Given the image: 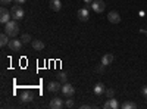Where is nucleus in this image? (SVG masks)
<instances>
[{"mask_svg":"<svg viewBox=\"0 0 147 109\" xmlns=\"http://www.w3.org/2000/svg\"><path fill=\"white\" fill-rule=\"evenodd\" d=\"M5 32L9 37H16L19 34V25L16 19H10L7 24H5Z\"/></svg>","mask_w":147,"mask_h":109,"instance_id":"1","label":"nucleus"},{"mask_svg":"<svg viewBox=\"0 0 147 109\" xmlns=\"http://www.w3.org/2000/svg\"><path fill=\"white\" fill-rule=\"evenodd\" d=\"M10 14H12V18L13 19L21 21L24 18V15H25V12H24V9L21 7V5H15L13 7L10 9Z\"/></svg>","mask_w":147,"mask_h":109,"instance_id":"2","label":"nucleus"},{"mask_svg":"<svg viewBox=\"0 0 147 109\" xmlns=\"http://www.w3.org/2000/svg\"><path fill=\"white\" fill-rule=\"evenodd\" d=\"M10 18H12V14L3 6L2 9H0V22L5 25V24H7V22L10 21Z\"/></svg>","mask_w":147,"mask_h":109,"instance_id":"3","label":"nucleus"},{"mask_svg":"<svg viewBox=\"0 0 147 109\" xmlns=\"http://www.w3.org/2000/svg\"><path fill=\"white\" fill-rule=\"evenodd\" d=\"M60 91H62L66 97H72V96L75 94V89H74V86L69 84V83H65L62 86V90H60Z\"/></svg>","mask_w":147,"mask_h":109,"instance_id":"4","label":"nucleus"},{"mask_svg":"<svg viewBox=\"0 0 147 109\" xmlns=\"http://www.w3.org/2000/svg\"><path fill=\"white\" fill-rule=\"evenodd\" d=\"M105 7H106V5H105L103 0H94V2L91 3V9L96 12V14H102V12L105 10Z\"/></svg>","mask_w":147,"mask_h":109,"instance_id":"5","label":"nucleus"},{"mask_svg":"<svg viewBox=\"0 0 147 109\" xmlns=\"http://www.w3.org/2000/svg\"><path fill=\"white\" fill-rule=\"evenodd\" d=\"M78 18H80V21H82V22L88 21V18H90V10H88V7H81V9L78 10Z\"/></svg>","mask_w":147,"mask_h":109,"instance_id":"6","label":"nucleus"},{"mask_svg":"<svg viewBox=\"0 0 147 109\" xmlns=\"http://www.w3.org/2000/svg\"><path fill=\"white\" fill-rule=\"evenodd\" d=\"M22 41L21 40H10L9 41V49L12 50V52H19L21 50V47H22Z\"/></svg>","mask_w":147,"mask_h":109,"instance_id":"7","label":"nucleus"},{"mask_svg":"<svg viewBox=\"0 0 147 109\" xmlns=\"http://www.w3.org/2000/svg\"><path fill=\"white\" fill-rule=\"evenodd\" d=\"M47 90L50 93H57L59 90H62V86H60L57 81H50L47 84Z\"/></svg>","mask_w":147,"mask_h":109,"instance_id":"8","label":"nucleus"},{"mask_svg":"<svg viewBox=\"0 0 147 109\" xmlns=\"http://www.w3.org/2000/svg\"><path fill=\"white\" fill-rule=\"evenodd\" d=\"M107 19H109V22H112V24H119L121 22V15L118 14V12L112 10V12H109Z\"/></svg>","mask_w":147,"mask_h":109,"instance_id":"9","label":"nucleus"},{"mask_svg":"<svg viewBox=\"0 0 147 109\" xmlns=\"http://www.w3.org/2000/svg\"><path fill=\"white\" fill-rule=\"evenodd\" d=\"M63 106H65L63 100L59 99V97H55V99L50 100V108H52V109H62Z\"/></svg>","mask_w":147,"mask_h":109,"instance_id":"10","label":"nucleus"},{"mask_svg":"<svg viewBox=\"0 0 147 109\" xmlns=\"http://www.w3.org/2000/svg\"><path fill=\"white\" fill-rule=\"evenodd\" d=\"M113 55L112 53H106V55H103L102 56V65H105V66H107V65H110L113 62Z\"/></svg>","mask_w":147,"mask_h":109,"instance_id":"11","label":"nucleus"},{"mask_svg":"<svg viewBox=\"0 0 147 109\" xmlns=\"http://www.w3.org/2000/svg\"><path fill=\"white\" fill-rule=\"evenodd\" d=\"M93 91H94V94H96V96H100V94H103V93L106 91V89H105V84H103V83H97L96 86L93 87Z\"/></svg>","mask_w":147,"mask_h":109,"instance_id":"12","label":"nucleus"},{"mask_svg":"<svg viewBox=\"0 0 147 109\" xmlns=\"http://www.w3.org/2000/svg\"><path fill=\"white\" fill-rule=\"evenodd\" d=\"M31 44H32V49H34V50H37V52L44 50V43H43L41 40H32V41H31Z\"/></svg>","mask_w":147,"mask_h":109,"instance_id":"13","label":"nucleus"},{"mask_svg":"<svg viewBox=\"0 0 147 109\" xmlns=\"http://www.w3.org/2000/svg\"><path fill=\"white\" fill-rule=\"evenodd\" d=\"M50 7H52V10L59 12L60 9H62V2H60V0H52V2H50Z\"/></svg>","mask_w":147,"mask_h":109,"instance_id":"14","label":"nucleus"},{"mask_svg":"<svg viewBox=\"0 0 147 109\" xmlns=\"http://www.w3.org/2000/svg\"><path fill=\"white\" fill-rule=\"evenodd\" d=\"M31 100H32V94H31L30 91H24V93L21 94V102L28 103V102H31Z\"/></svg>","mask_w":147,"mask_h":109,"instance_id":"15","label":"nucleus"},{"mask_svg":"<svg viewBox=\"0 0 147 109\" xmlns=\"http://www.w3.org/2000/svg\"><path fill=\"white\" fill-rule=\"evenodd\" d=\"M9 35L6 34V32H3L2 35H0V46H2V47H5L6 44H9Z\"/></svg>","mask_w":147,"mask_h":109,"instance_id":"16","label":"nucleus"},{"mask_svg":"<svg viewBox=\"0 0 147 109\" xmlns=\"http://www.w3.org/2000/svg\"><path fill=\"white\" fill-rule=\"evenodd\" d=\"M121 108H122V109H136V108H137V105L134 103V102L127 100V102H124V103L121 105Z\"/></svg>","mask_w":147,"mask_h":109,"instance_id":"17","label":"nucleus"},{"mask_svg":"<svg viewBox=\"0 0 147 109\" xmlns=\"http://www.w3.org/2000/svg\"><path fill=\"white\" fill-rule=\"evenodd\" d=\"M31 40H32V39H31V35H30V34H22V35H21V41H22L24 44L31 43Z\"/></svg>","mask_w":147,"mask_h":109,"instance_id":"18","label":"nucleus"},{"mask_svg":"<svg viewBox=\"0 0 147 109\" xmlns=\"http://www.w3.org/2000/svg\"><path fill=\"white\" fill-rule=\"evenodd\" d=\"M107 100H109V105H110V108H112V109H118V108H119V103H118L116 99L110 97V99H107Z\"/></svg>","mask_w":147,"mask_h":109,"instance_id":"19","label":"nucleus"},{"mask_svg":"<svg viewBox=\"0 0 147 109\" xmlns=\"http://www.w3.org/2000/svg\"><path fill=\"white\" fill-rule=\"evenodd\" d=\"M65 106H66V108H74V106H75V103H74V100H72V99H69V97H68V100H66Z\"/></svg>","mask_w":147,"mask_h":109,"instance_id":"20","label":"nucleus"},{"mask_svg":"<svg viewBox=\"0 0 147 109\" xmlns=\"http://www.w3.org/2000/svg\"><path fill=\"white\" fill-rule=\"evenodd\" d=\"M59 80H60V81H63V83H66L68 77H66V74H65V72H60V74H59Z\"/></svg>","mask_w":147,"mask_h":109,"instance_id":"21","label":"nucleus"},{"mask_svg":"<svg viewBox=\"0 0 147 109\" xmlns=\"http://www.w3.org/2000/svg\"><path fill=\"white\" fill-rule=\"evenodd\" d=\"M105 93H106V96H107L109 99H110V97H113V94H115V91H113L112 89H109V90H106Z\"/></svg>","mask_w":147,"mask_h":109,"instance_id":"22","label":"nucleus"},{"mask_svg":"<svg viewBox=\"0 0 147 109\" xmlns=\"http://www.w3.org/2000/svg\"><path fill=\"white\" fill-rule=\"evenodd\" d=\"M141 94H143V96H144V97L147 99V86H144V87L141 89Z\"/></svg>","mask_w":147,"mask_h":109,"instance_id":"23","label":"nucleus"},{"mask_svg":"<svg viewBox=\"0 0 147 109\" xmlns=\"http://www.w3.org/2000/svg\"><path fill=\"white\" fill-rule=\"evenodd\" d=\"M0 2H2L3 6H6V5H10L12 2H13V0H0Z\"/></svg>","mask_w":147,"mask_h":109,"instance_id":"24","label":"nucleus"},{"mask_svg":"<svg viewBox=\"0 0 147 109\" xmlns=\"http://www.w3.org/2000/svg\"><path fill=\"white\" fill-rule=\"evenodd\" d=\"M13 2H15L16 5H24V3L27 2V0H13Z\"/></svg>","mask_w":147,"mask_h":109,"instance_id":"25","label":"nucleus"},{"mask_svg":"<svg viewBox=\"0 0 147 109\" xmlns=\"http://www.w3.org/2000/svg\"><path fill=\"white\" fill-rule=\"evenodd\" d=\"M82 2H84L85 5H87V6H91V3L94 2V0H82Z\"/></svg>","mask_w":147,"mask_h":109,"instance_id":"26","label":"nucleus"},{"mask_svg":"<svg viewBox=\"0 0 147 109\" xmlns=\"http://www.w3.org/2000/svg\"><path fill=\"white\" fill-rule=\"evenodd\" d=\"M103 108H105V109H110V105H109V100H107V102H106V103L103 105Z\"/></svg>","mask_w":147,"mask_h":109,"instance_id":"27","label":"nucleus"},{"mask_svg":"<svg viewBox=\"0 0 147 109\" xmlns=\"http://www.w3.org/2000/svg\"><path fill=\"white\" fill-rule=\"evenodd\" d=\"M88 108H90L88 105H82V106H81V109H88Z\"/></svg>","mask_w":147,"mask_h":109,"instance_id":"28","label":"nucleus"}]
</instances>
